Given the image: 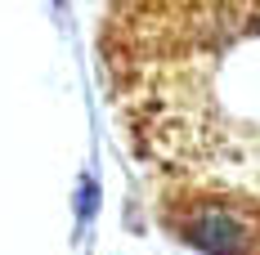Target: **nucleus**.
<instances>
[{
  "label": "nucleus",
  "instance_id": "obj_2",
  "mask_svg": "<svg viewBox=\"0 0 260 255\" xmlns=\"http://www.w3.org/2000/svg\"><path fill=\"white\" fill-rule=\"evenodd\" d=\"M58 5H63V0H58Z\"/></svg>",
  "mask_w": 260,
  "mask_h": 255
},
{
  "label": "nucleus",
  "instance_id": "obj_1",
  "mask_svg": "<svg viewBox=\"0 0 260 255\" xmlns=\"http://www.w3.org/2000/svg\"><path fill=\"white\" fill-rule=\"evenodd\" d=\"M77 215H81V220L90 215V179H81V202H77Z\"/></svg>",
  "mask_w": 260,
  "mask_h": 255
}]
</instances>
